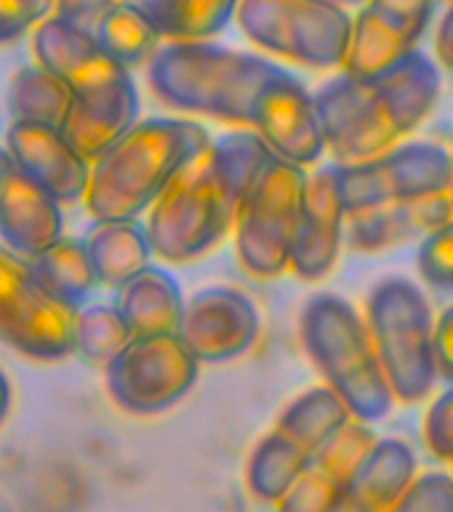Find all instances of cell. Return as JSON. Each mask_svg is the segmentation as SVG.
Instances as JSON below:
<instances>
[{
	"label": "cell",
	"mask_w": 453,
	"mask_h": 512,
	"mask_svg": "<svg viewBox=\"0 0 453 512\" xmlns=\"http://www.w3.org/2000/svg\"><path fill=\"white\" fill-rule=\"evenodd\" d=\"M435 51H438L440 64H446L448 70H453V6L448 8L446 16H443V22H440Z\"/></svg>",
	"instance_id": "obj_41"
},
{
	"label": "cell",
	"mask_w": 453,
	"mask_h": 512,
	"mask_svg": "<svg viewBox=\"0 0 453 512\" xmlns=\"http://www.w3.org/2000/svg\"><path fill=\"white\" fill-rule=\"evenodd\" d=\"M11 166L59 203L83 200L91 179V160L83 158L54 126L11 120L3 144Z\"/></svg>",
	"instance_id": "obj_13"
},
{
	"label": "cell",
	"mask_w": 453,
	"mask_h": 512,
	"mask_svg": "<svg viewBox=\"0 0 453 512\" xmlns=\"http://www.w3.org/2000/svg\"><path fill=\"white\" fill-rule=\"evenodd\" d=\"M139 107V91L128 72L107 86L72 94L70 110L59 131L83 158L96 160L139 120Z\"/></svg>",
	"instance_id": "obj_16"
},
{
	"label": "cell",
	"mask_w": 453,
	"mask_h": 512,
	"mask_svg": "<svg viewBox=\"0 0 453 512\" xmlns=\"http://www.w3.org/2000/svg\"><path fill=\"white\" fill-rule=\"evenodd\" d=\"M208 142L211 134L195 120H136L110 150L91 160L86 211L94 222L139 219Z\"/></svg>",
	"instance_id": "obj_3"
},
{
	"label": "cell",
	"mask_w": 453,
	"mask_h": 512,
	"mask_svg": "<svg viewBox=\"0 0 453 512\" xmlns=\"http://www.w3.org/2000/svg\"><path fill=\"white\" fill-rule=\"evenodd\" d=\"M328 512H376L371 504H366L360 496H355L350 488H344L342 494L336 496V502L331 504Z\"/></svg>",
	"instance_id": "obj_42"
},
{
	"label": "cell",
	"mask_w": 453,
	"mask_h": 512,
	"mask_svg": "<svg viewBox=\"0 0 453 512\" xmlns=\"http://www.w3.org/2000/svg\"><path fill=\"white\" fill-rule=\"evenodd\" d=\"M347 211L336 187V166H323L307 174L302 216L296 227L288 270L302 280H320L336 267L344 243Z\"/></svg>",
	"instance_id": "obj_14"
},
{
	"label": "cell",
	"mask_w": 453,
	"mask_h": 512,
	"mask_svg": "<svg viewBox=\"0 0 453 512\" xmlns=\"http://www.w3.org/2000/svg\"><path fill=\"white\" fill-rule=\"evenodd\" d=\"M272 158L251 128L211 136L147 211L144 230L152 254L168 264H187L214 251L232 232L243 200Z\"/></svg>",
	"instance_id": "obj_1"
},
{
	"label": "cell",
	"mask_w": 453,
	"mask_h": 512,
	"mask_svg": "<svg viewBox=\"0 0 453 512\" xmlns=\"http://www.w3.org/2000/svg\"><path fill=\"white\" fill-rule=\"evenodd\" d=\"M416 267L432 286L453 288V222L443 224L422 240Z\"/></svg>",
	"instance_id": "obj_35"
},
{
	"label": "cell",
	"mask_w": 453,
	"mask_h": 512,
	"mask_svg": "<svg viewBox=\"0 0 453 512\" xmlns=\"http://www.w3.org/2000/svg\"><path fill=\"white\" fill-rule=\"evenodd\" d=\"M115 307L134 336L176 334L184 310V294L163 267L147 264L118 288Z\"/></svg>",
	"instance_id": "obj_19"
},
{
	"label": "cell",
	"mask_w": 453,
	"mask_h": 512,
	"mask_svg": "<svg viewBox=\"0 0 453 512\" xmlns=\"http://www.w3.org/2000/svg\"><path fill=\"white\" fill-rule=\"evenodd\" d=\"M350 408L336 395L328 384L310 387L302 395H296L283 411H280L275 430L283 432L286 438L315 454L336 430H342L350 422Z\"/></svg>",
	"instance_id": "obj_25"
},
{
	"label": "cell",
	"mask_w": 453,
	"mask_h": 512,
	"mask_svg": "<svg viewBox=\"0 0 453 512\" xmlns=\"http://www.w3.org/2000/svg\"><path fill=\"white\" fill-rule=\"evenodd\" d=\"M424 440L440 462H453V384L440 395L424 419Z\"/></svg>",
	"instance_id": "obj_37"
},
{
	"label": "cell",
	"mask_w": 453,
	"mask_h": 512,
	"mask_svg": "<svg viewBox=\"0 0 453 512\" xmlns=\"http://www.w3.org/2000/svg\"><path fill=\"white\" fill-rule=\"evenodd\" d=\"M366 6L392 30L406 35L411 43H419L432 22L435 0H368Z\"/></svg>",
	"instance_id": "obj_34"
},
{
	"label": "cell",
	"mask_w": 453,
	"mask_h": 512,
	"mask_svg": "<svg viewBox=\"0 0 453 512\" xmlns=\"http://www.w3.org/2000/svg\"><path fill=\"white\" fill-rule=\"evenodd\" d=\"M75 310L64 307L32 270L30 259L0 243V342L24 358H70Z\"/></svg>",
	"instance_id": "obj_10"
},
{
	"label": "cell",
	"mask_w": 453,
	"mask_h": 512,
	"mask_svg": "<svg viewBox=\"0 0 453 512\" xmlns=\"http://www.w3.org/2000/svg\"><path fill=\"white\" fill-rule=\"evenodd\" d=\"M200 363L176 334L131 336L104 366V390L131 416L166 414L198 384Z\"/></svg>",
	"instance_id": "obj_9"
},
{
	"label": "cell",
	"mask_w": 453,
	"mask_h": 512,
	"mask_svg": "<svg viewBox=\"0 0 453 512\" xmlns=\"http://www.w3.org/2000/svg\"><path fill=\"white\" fill-rule=\"evenodd\" d=\"M40 283L70 310L78 312L96 286L94 267L88 262L86 240L59 238L43 254L30 259Z\"/></svg>",
	"instance_id": "obj_26"
},
{
	"label": "cell",
	"mask_w": 453,
	"mask_h": 512,
	"mask_svg": "<svg viewBox=\"0 0 453 512\" xmlns=\"http://www.w3.org/2000/svg\"><path fill=\"white\" fill-rule=\"evenodd\" d=\"M32 51L43 70L62 80L72 94L91 91V88L107 86L112 80L128 75L126 67H120L96 35L75 22H67L62 16H48L40 22L32 35Z\"/></svg>",
	"instance_id": "obj_15"
},
{
	"label": "cell",
	"mask_w": 453,
	"mask_h": 512,
	"mask_svg": "<svg viewBox=\"0 0 453 512\" xmlns=\"http://www.w3.org/2000/svg\"><path fill=\"white\" fill-rule=\"evenodd\" d=\"M331 3H336V6H363V3H368V0H331Z\"/></svg>",
	"instance_id": "obj_45"
},
{
	"label": "cell",
	"mask_w": 453,
	"mask_h": 512,
	"mask_svg": "<svg viewBox=\"0 0 453 512\" xmlns=\"http://www.w3.org/2000/svg\"><path fill=\"white\" fill-rule=\"evenodd\" d=\"M240 0H176L171 40H208L235 19Z\"/></svg>",
	"instance_id": "obj_31"
},
{
	"label": "cell",
	"mask_w": 453,
	"mask_h": 512,
	"mask_svg": "<svg viewBox=\"0 0 453 512\" xmlns=\"http://www.w3.org/2000/svg\"><path fill=\"white\" fill-rule=\"evenodd\" d=\"M115 3L144 14L152 22V27L160 32V38L171 40V35H174L176 0H115Z\"/></svg>",
	"instance_id": "obj_39"
},
{
	"label": "cell",
	"mask_w": 453,
	"mask_h": 512,
	"mask_svg": "<svg viewBox=\"0 0 453 512\" xmlns=\"http://www.w3.org/2000/svg\"><path fill=\"white\" fill-rule=\"evenodd\" d=\"M366 326L392 395L419 403L438 384L435 318L422 288L403 275L379 280L368 294Z\"/></svg>",
	"instance_id": "obj_6"
},
{
	"label": "cell",
	"mask_w": 453,
	"mask_h": 512,
	"mask_svg": "<svg viewBox=\"0 0 453 512\" xmlns=\"http://www.w3.org/2000/svg\"><path fill=\"white\" fill-rule=\"evenodd\" d=\"M8 166H11V160H8L6 150L0 147V179H3V174H6V171H8Z\"/></svg>",
	"instance_id": "obj_44"
},
{
	"label": "cell",
	"mask_w": 453,
	"mask_h": 512,
	"mask_svg": "<svg viewBox=\"0 0 453 512\" xmlns=\"http://www.w3.org/2000/svg\"><path fill=\"white\" fill-rule=\"evenodd\" d=\"M312 462L310 451L286 438L272 427L264 438L256 440L246 462V486L254 499L278 504Z\"/></svg>",
	"instance_id": "obj_24"
},
{
	"label": "cell",
	"mask_w": 453,
	"mask_h": 512,
	"mask_svg": "<svg viewBox=\"0 0 453 512\" xmlns=\"http://www.w3.org/2000/svg\"><path fill=\"white\" fill-rule=\"evenodd\" d=\"M347 219H350V227H347L350 246L355 251L371 254V251L403 243L414 235H430L440 230L443 224L453 222V208L446 192V195L414 200V203H387V206L360 211Z\"/></svg>",
	"instance_id": "obj_18"
},
{
	"label": "cell",
	"mask_w": 453,
	"mask_h": 512,
	"mask_svg": "<svg viewBox=\"0 0 453 512\" xmlns=\"http://www.w3.org/2000/svg\"><path fill=\"white\" fill-rule=\"evenodd\" d=\"M112 6H115V0H54V16H62L67 22H75L94 32L99 19Z\"/></svg>",
	"instance_id": "obj_38"
},
{
	"label": "cell",
	"mask_w": 453,
	"mask_h": 512,
	"mask_svg": "<svg viewBox=\"0 0 453 512\" xmlns=\"http://www.w3.org/2000/svg\"><path fill=\"white\" fill-rule=\"evenodd\" d=\"M376 432L371 430V424L350 419L342 430H336L323 446L312 454V464L323 470L328 478L339 483L342 488L350 486V480L355 478V472L368 456V451L374 448Z\"/></svg>",
	"instance_id": "obj_30"
},
{
	"label": "cell",
	"mask_w": 453,
	"mask_h": 512,
	"mask_svg": "<svg viewBox=\"0 0 453 512\" xmlns=\"http://www.w3.org/2000/svg\"><path fill=\"white\" fill-rule=\"evenodd\" d=\"M384 512H453L451 472H424L411 483L406 494Z\"/></svg>",
	"instance_id": "obj_33"
},
{
	"label": "cell",
	"mask_w": 453,
	"mask_h": 512,
	"mask_svg": "<svg viewBox=\"0 0 453 512\" xmlns=\"http://www.w3.org/2000/svg\"><path fill=\"white\" fill-rule=\"evenodd\" d=\"M435 363L438 376L453 382V304L435 323Z\"/></svg>",
	"instance_id": "obj_40"
},
{
	"label": "cell",
	"mask_w": 453,
	"mask_h": 512,
	"mask_svg": "<svg viewBox=\"0 0 453 512\" xmlns=\"http://www.w3.org/2000/svg\"><path fill=\"white\" fill-rule=\"evenodd\" d=\"M131 336V328L115 304H83L75 312L72 344L80 358L94 366H107L131 342Z\"/></svg>",
	"instance_id": "obj_29"
},
{
	"label": "cell",
	"mask_w": 453,
	"mask_h": 512,
	"mask_svg": "<svg viewBox=\"0 0 453 512\" xmlns=\"http://www.w3.org/2000/svg\"><path fill=\"white\" fill-rule=\"evenodd\" d=\"M451 158H453V152H451Z\"/></svg>",
	"instance_id": "obj_48"
},
{
	"label": "cell",
	"mask_w": 453,
	"mask_h": 512,
	"mask_svg": "<svg viewBox=\"0 0 453 512\" xmlns=\"http://www.w3.org/2000/svg\"><path fill=\"white\" fill-rule=\"evenodd\" d=\"M382 158L392 203H414L446 195L453 184L451 152L432 142H408L392 147Z\"/></svg>",
	"instance_id": "obj_20"
},
{
	"label": "cell",
	"mask_w": 453,
	"mask_h": 512,
	"mask_svg": "<svg viewBox=\"0 0 453 512\" xmlns=\"http://www.w3.org/2000/svg\"><path fill=\"white\" fill-rule=\"evenodd\" d=\"M64 238L62 203L14 166L0 179V243L24 259H35Z\"/></svg>",
	"instance_id": "obj_17"
},
{
	"label": "cell",
	"mask_w": 453,
	"mask_h": 512,
	"mask_svg": "<svg viewBox=\"0 0 453 512\" xmlns=\"http://www.w3.org/2000/svg\"><path fill=\"white\" fill-rule=\"evenodd\" d=\"M342 491L344 488L339 483H334L326 472L310 462V467L296 478L294 486L288 488L275 507L278 512H328Z\"/></svg>",
	"instance_id": "obj_32"
},
{
	"label": "cell",
	"mask_w": 453,
	"mask_h": 512,
	"mask_svg": "<svg viewBox=\"0 0 453 512\" xmlns=\"http://www.w3.org/2000/svg\"><path fill=\"white\" fill-rule=\"evenodd\" d=\"M248 128L275 158L299 168L320 163L328 150L315 99L302 80L280 64H275L259 88Z\"/></svg>",
	"instance_id": "obj_11"
},
{
	"label": "cell",
	"mask_w": 453,
	"mask_h": 512,
	"mask_svg": "<svg viewBox=\"0 0 453 512\" xmlns=\"http://www.w3.org/2000/svg\"><path fill=\"white\" fill-rule=\"evenodd\" d=\"M94 35L102 43L104 51L128 72L139 64L150 62L152 54L160 48V40H163L147 16L134 11V8L120 6V3H115L99 19Z\"/></svg>",
	"instance_id": "obj_28"
},
{
	"label": "cell",
	"mask_w": 453,
	"mask_h": 512,
	"mask_svg": "<svg viewBox=\"0 0 453 512\" xmlns=\"http://www.w3.org/2000/svg\"><path fill=\"white\" fill-rule=\"evenodd\" d=\"M88 262L94 267L96 283L107 288H120L136 272L144 270L152 246L139 219H118V222H96L86 238Z\"/></svg>",
	"instance_id": "obj_21"
},
{
	"label": "cell",
	"mask_w": 453,
	"mask_h": 512,
	"mask_svg": "<svg viewBox=\"0 0 453 512\" xmlns=\"http://www.w3.org/2000/svg\"><path fill=\"white\" fill-rule=\"evenodd\" d=\"M11 400H14V392H11V382H8L6 371L0 368V424L6 422L8 411H11Z\"/></svg>",
	"instance_id": "obj_43"
},
{
	"label": "cell",
	"mask_w": 453,
	"mask_h": 512,
	"mask_svg": "<svg viewBox=\"0 0 453 512\" xmlns=\"http://www.w3.org/2000/svg\"><path fill=\"white\" fill-rule=\"evenodd\" d=\"M262 334V315L254 299L232 286H208L184 299L176 336L200 366H219L243 358Z\"/></svg>",
	"instance_id": "obj_12"
},
{
	"label": "cell",
	"mask_w": 453,
	"mask_h": 512,
	"mask_svg": "<svg viewBox=\"0 0 453 512\" xmlns=\"http://www.w3.org/2000/svg\"><path fill=\"white\" fill-rule=\"evenodd\" d=\"M235 19L262 51L315 70L342 67L350 46V11L331 0H240Z\"/></svg>",
	"instance_id": "obj_7"
},
{
	"label": "cell",
	"mask_w": 453,
	"mask_h": 512,
	"mask_svg": "<svg viewBox=\"0 0 453 512\" xmlns=\"http://www.w3.org/2000/svg\"><path fill=\"white\" fill-rule=\"evenodd\" d=\"M51 14L54 0H0V46L22 38Z\"/></svg>",
	"instance_id": "obj_36"
},
{
	"label": "cell",
	"mask_w": 453,
	"mask_h": 512,
	"mask_svg": "<svg viewBox=\"0 0 453 512\" xmlns=\"http://www.w3.org/2000/svg\"><path fill=\"white\" fill-rule=\"evenodd\" d=\"M275 62L208 40H168L147 62L152 94L174 110L251 126L256 94Z\"/></svg>",
	"instance_id": "obj_4"
},
{
	"label": "cell",
	"mask_w": 453,
	"mask_h": 512,
	"mask_svg": "<svg viewBox=\"0 0 453 512\" xmlns=\"http://www.w3.org/2000/svg\"><path fill=\"white\" fill-rule=\"evenodd\" d=\"M416 478L419 462L414 448L400 438H379L347 488L376 512H384L406 494Z\"/></svg>",
	"instance_id": "obj_22"
},
{
	"label": "cell",
	"mask_w": 453,
	"mask_h": 512,
	"mask_svg": "<svg viewBox=\"0 0 453 512\" xmlns=\"http://www.w3.org/2000/svg\"><path fill=\"white\" fill-rule=\"evenodd\" d=\"M416 51V43L392 30L371 8H360L352 16V35L344 54V75L352 80H376L392 72L403 59Z\"/></svg>",
	"instance_id": "obj_23"
},
{
	"label": "cell",
	"mask_w": 453,
	"mask_h": 512,
	"mask_svg": "<svg viewBox=\"0 0 453 512\" xmlns=\"http://www.w3.org/2000/svg\"><path fill=\"white\" fill-rule=\"evenodd\" d=\"M451 464H453V462H451ZM451 478H453V472H451Z\"/></svg>",
	"instance_id": "obj_47"
},
{
	"label": "cell",
	"mask_w": 453,
	"mask_h": 512,
	"mask_svg": "<svg viewBox=\"0 0 453 512\" xmlns=\"http://www.w3.org/2000/svg\"><path fill=\"white\" fill-rule=\"evenodd\" d=\"M307 171L272 158L235 219V254L254 278H280L291 264Z\"/></svg>",
	"instance_id": "obj_8"
},
{
	"label": "cell",
	"mask_w": 453,
	"mask_h": 512,
	"mask_svg": "<svg viewBox=\"0 0 453 512\" xmlns=\"http://www.w3.org/2000/svg\"><path fill=\"white\" fill-rule=\"evenodd\" d=\"M70 104V88L40 64H24L8 83V110L14 120L62 128Z\"/></svg>",
	"instance_id": "obj_27"
},
{
	"label": "cell",
	"mask_w": 453,
	"mask_h": 512,
	"mask_svg": "<svg viewBox=\"0 0 453 512\" xmlns=\"http://www.w3.org/2000/svg\"><path fill=\"white\" fill-rule=\"evenodd\" d=\"M299 336L307 358L350 408L352 419L374 424L390 414L395 395L376 358L366 320L344 296L331 291L310 296L299 315Z\"/></svg>",
	"instance_id": "obj_5"
},
{
	"label": "cell",
	"mask_w": 453,
	"mask_h": 512,
	"mask_svg": "<svg viewBox=\"0 0 453 512\" xmlns=\"http://www.w3.org/2000/svg\"><path fill=\"white\" fill-rule=\"evenodd\" d=\"M448 198H451V208H453V184H451V190H448Z\"/></svg>",
	"instance_id": "obj_46"
},
{
	"label": "cell",
	"mask_w": 453,
	"mask_h": 512,
	"mask_svg": "<svg viewBox=\"0 0 453 512\" xmlns=\"http://www.w3.org/2000/svg\"><path fill=\"white\" fill-rule=\"evenodd\" d=\"M312 99L336 163H360L398 147L430 115L440 99V70L416 48L382 78L352 80L342 72Z\"/></svg>",
	"instance_id": "obj_2"
}]
</instances>
